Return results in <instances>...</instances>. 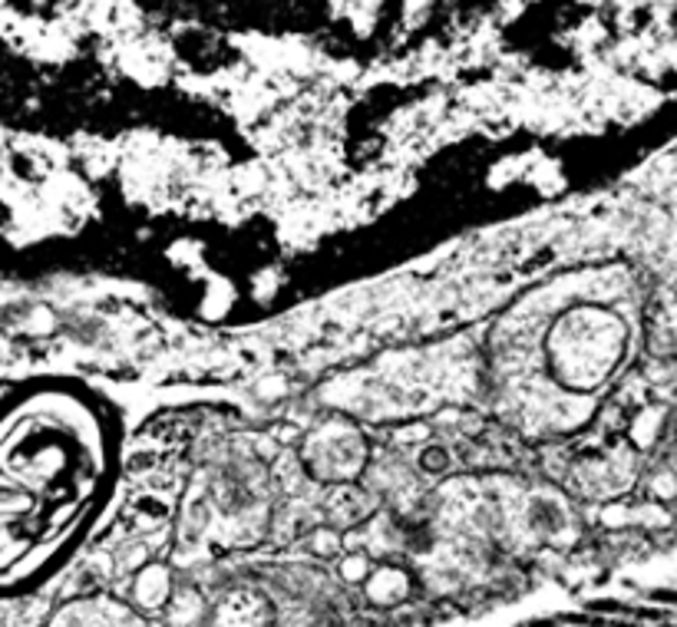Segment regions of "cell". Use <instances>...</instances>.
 Wrapping results in <instances>:
<instances>
[]
</instances>
